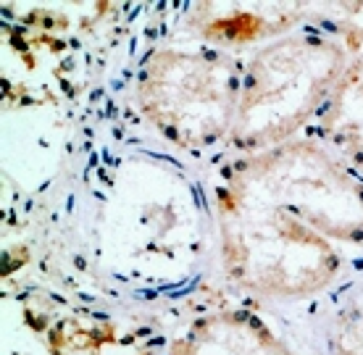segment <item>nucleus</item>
<instances>
[{"label": "nucleus", "mask_w": 363, "mask_h": 355, "mask_svg": "<svg viewBox=\"0 0 363 355\" xmlns=\"http://www.w3.org/2000/svg\"><path fill=\"white\" fill-rule=\"evenodd\" d=\"M224 179L300 216L337 245L363 242L361 179L311 140L240 155Z\"/></svg>", "instance_id": "obj_4"}, {"label": "nucleus", "mask_w": 363, "mask_h": 355, "mask_svg": "<svg viewBox=\"0 0 363 355\" xmlns=\"http://www.w3.org/2000/svg\"><path fill=\"white\" fill-rule=\"evenodd\" d=\"M321 116V132L363 176V58L350 61Z\"/></svg>", "instance_id": "obj_7"}, {"label": "nucleus", "mask_w": 363, "mask_h": 355, "mask_svg": "<svg viewBox=\"0 0 363 355\" xmlns=\"http://www.w3.org/2000/svg\"><path fill=\"white\" fill-rule=\"evenodd\" d=\"M308 11H313L311 3H198L190 21L211 45L240 47L284 35L306 21Z\"/></svg>", "instance_id": "obj_5"}, {"label": "nucleus", "mask_w": 363, "mask_h": 355, "mask_svg": "<svg viewBox=\"0 0 363 355\" xmlns=\"http://www.w3.org/2000/svg\"><path fill=\"white\" fill-rule=\"evenodd\" d=\"M221 266L240 290L303 300L324 292L342 271V250L306 221L221 179L216 184Z\"/></svg>", "instance_id": "obj_1"}, {"label": "nucleus", "mask_w": 363, "mask_h": 355, "mask_svg": "<svg viewBox=\"0 0 363 355\" xmlns=\"http://www.w3.org/2000/svg\"><path fill=\"white\" fill-rule=\"evenodd\" d=\"M242 61L208 47H161L137 74V106L177 147L227 142L242 95Z\"/></svg>", "instance_id": "obj_3"}, {"label": "nucleus", "mask_w": 363, "mask_h": 355, "mask_svg": "<svg viewBox=\"0 0 363 355\" xmlns=\"http://www.w3.org/2000/svg\"><path fill=\"white\" fill-rule=\"evenodd\" d=\"M111 334H103L100 327L82 324L79 319L58 321L50 332L53 355H106Z\"/></svg>", "instance_id": "obj_8"}, {"label": "nucleus", "mask_w": 363, "mask_h": 355, "mask_svg": "<svg viewBox=\"0 0 363 355\" xmlns=\"http://www.w3.org/2000/svg\"><path fill=\"white\" fill-rule=\"evenodd\" d=\"M166 355H298L250 310H211L172 342Z\"/></svg>", "instance_id": "obj_6"}, {"label": "nucleus", "mask_w": 363, "mask_h": 355, "mask_svg": "<svg viewBox=\"0 0 363 355\" xmlns=\"http://www.w3.org/2000/svg\"><path fill=\"white\" fill-rule=\"evenodd\" d=\"M345 40L335 35H292L264 45L242 69V95L227 145L253 155L295 140L327 108L350 66Z\"/></svg>", "instance_id": "obj_2"}]
</instances>
